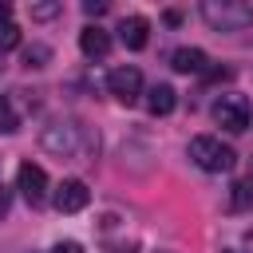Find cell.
Instances as JSON below:
<instances>
[{"mask_svg":"<svg viewBox=\"0 0 253 253\" xmlns=\"http://www.w3.org/2000/svg\"><path fill=\"white\" fill-rule=\"evenodd\" d=\"M202 20L213 32H245V28H253V4H245V0H202Z\"/></svg>","mask_w":253,"mask_h":253,"instance_id":"cell-1","label":"cell"},{"mask_svg":"<svg viewBox=\"0 0 253 253\" xmlns=\"http://www.w3.org/2000/svg\"><path fill=\"white\" fill-rule=\"evenodd\" d=\"M190 158H194V166H202L206 174H229V170L237 166L233 146H225V142L213 138V134H198V138H190Z\"/></svg>","mask_w":253,"mask_h":253,"instance_id":"cell-2","label":"cell"},{"mask_svg":"<svg viewBox=\"0 0 253 253\" xmlns=\"http://www.w3.org/2000/svg\"><path fill=\"white\" fill-rule=\"evenodd\" d=\"M79 142H83V126L79 123H51L40 134V146L47 154H55V158H75L79 154Z\"/></svg>","mask_w":253,"mask_h":253,"instance_id":"cell-3","label":"cell"},{"mask_svg":"<svg viewBox=\"0 0 253 253\" xmlns=\"http://www.w3.org/2000/svg\"><path fill=\"white\" fill-rule=\"evenodd\" d=\"M213 123H217L221 130H229V134L249 130V103H245L241 95H221V99L213 103Z\"/></svg>","mask_w":253,"mask_h":253,"instance_id":"cell-4","label":"cell"},{"mask_svg":"<svg viewBox=\"0 0 253 253\" xmlns=\"http://www.w3.org/2000/svg\"><path fill=\"white\" fill-rule=\"evenodd\" d=\"M107 91L119 99V103H138L142 99V71L134 67V63H123V67H115L111 75H107Z\"/></svg>","mask_w":253,"mask_h":253,"instance_id":"cell-5","label":"cell"},{"mask_svg":"<svg viewBox=\"0 0 253 253\" xmlns=\"http://www.w3.org/2000/svg\"><path fill=\"white\" fill-rule=\"evenodd\" d=\"M16 190L24 194L28 206H43L47 202V170L40 162H20L16 170Z\"/></svg>","mask_w":253,"mask_h":253,"instance_id":"cell-6","label":"cell"},{"mask_svg":"<svg viewBox=\"0 0 253 253\" xmlns=\"http://www.w3.org/2000/svg\"><path fill=\"white\" fill-rule=\"evenodd\" d=\"M87 202H91V190H87L83 178H63V182L55 186V194H51V206H55L59 213H79Z\"/></svg>","mask_w":253,"mask_h":253,"instance_id":"cell-7","label":"cell"},{"mask_svg":"<svg viewBox=\"0 0 253 253\" xmlns=\"http://www.w3.org/2000/svg\"><path fill=\"white\" fill-rule=\"evenodd\" d=\"M79 51H83L87 59H107V55H111V32L99 28V24H87V28L79 32Z\"/></svg>","mask_w":253,"mask_h":253,"instance_id":"cell-8","label":"cell"},{"mask_svg":"<svg viewBox=\"0 0 253 253\" xmlns=\"http://www.w3.org/2000/svg\"><path fill=\"white\" fill-rule=\"evenodd\" d=\"M119 36H123V43H126L130 51H142L146 40H150V20H146V16H123Z\"/></svg>","mask_w":253,"mask_h":253,"instance_id":"cell-9","label":"cell"},{"mask_svg":"<svg viewBox=\"0 0 253 253\" xmlns=\"http://www.w3.org/2000/svg\"><path fill=\"white\" fill-rule=\"evenodd\" d=\"M170 67H174V71H182V75H206L210 55H206L202 47H178V51L170 55Z\"/></svg>","mask_w":253,"mask_h":253,"instance_id":"cell-10","label":"cell"},{"mask_svg":"<svg viewBox=\"0 0 253 253\" xmlns=\"http://www.w3.org/2000/svg\"><path fill=\"white\" fill-rule=\"evenodd\" d=\"M178 107V91L170 87V83H154L150 91H146V111L154 115V119H162V115H170Z\"/></svg>","mask_w":253,"mask_h":253,"instance_id":"cell-11","label":"cell"},{"mask_svg":"<svg viewBox=\"0 0 253 253\" xmlns=\"http://www.w3.org/2000/svg\"><path fill=\"white\" fill-rule=\"evenodd\" d=\"M229 210H253V182H233L229 186Z\"/></svg>","mask_w":253,"mask_h":253,"instance_id":"cell-12","label":"cell"},{"mask_svg":"<svg viewBox=\"0 0 253 253\" xmlns=\"http://www.w3.org/2000/svg\"><path fill=\"white\" fill-rule=\"evenodd\" d=\"M0 130L4 134H16L20 130V115L12 111V99L8 95H0Z\"/></svg>","mask_w":253,"mask_h":253,"instance_id":"cell-13","label":"cell"},{"mask_svg":"<svg viewBox=\"0 0 253 253\" xmlns=\"http://www.w3.org/2000/svg\"><path fill=\"white\" fill-rule=\"evenodd\" d=\"M51 59V47L47 43H32V47H24V67H43Z\"/></svg>","mask_w":253,"mask_h":253,"instance_id":"cell-14","label":"cell"},{"mask_svg":"<svg viewBox=\"0 0 253 253\" xmlns=\"http://www.w3.org/2000/svg\"><path fill=\"white\" fill-rule=\"evenodd\" d=\"M28 12H32V20H40V24H43V20H55V16L63 12V4H59V0H43V4H32Z\"/></svg>","mask_w":253,"mask_h":253,"instance_id":"cell-15","label":"cell"},{"mask_svg":"<svg viewBox=\"0 0 253 253\" xmlns=\"http://www.w3.org/2000/svg\"><path fill=\"white\" fill-rule=\"evenodd\" d=\"M12 47H20V28L8 20V24H0V55L12 51Z\"/></svg>","mask_w":253,"mask_h":253,"instance_id":"cell-16","label":"cell"},{"mask_svg":"<svg viewBox=\"0 0 253 253\" xmlns=\"http://www.w3.org/2000/svg\"><path fill=\"white\" fill-rule=\"evenodd\" d=\"M83 12H87V16H103L107 4H103V0H83Z\"/></svg>","mask_w":253,"mask_h":253,"instance_id":"cell-17","label":"cell"},{"mask_svg":"<svg viewBox=\"0 0 253 253\" xmlns=\"http://www.w3.org/2000/svg\"><path fill=\"white\" fill-rule=\"evenodd\" d=\"M51 253H83V245L79 241H59V245H51Z\"/></svg>","mask_w":253,"mask_h":253,"instance_id":"cell-18","label":"cell"},{"mask_svg":"<svg viewBox=\"0 0 253 253\" xmlns=\"http://www.w3.org/2000/svg\"><path fill=\"white\" fill-rule=\"evenodd\" d=\"M8 206H12V190H8L4 182H0V217L8 213Z\"/></svg>","mask_w":253,"mask_h":253,"instance_id":"cell-19","label":"cell"},{"mask_svg":"<svg viewBox=\"0 0 253 253\" xmlns=\"http://www.w3.org/2000/svg\"><path fill=\"white\" fill-rule=\"evenodd\" d=\"M8 20H12V4H8V0H0V24H8Z\"/></svg>","mask_w":253,"mask_h":253,"instance_id":"cell-20","label":"cell"},{"mask_svg":"<svg viewBox=\"0 0 253 253\" xmlns=\"http://www.w3.org/2000/svg\"><path fill=\"white\" fill-rule=\"evenodd\" d=\"M245 249H249V253H253V229H249V233H245Z\"/></svg>","mask_w":253,"mask_h":253,"instance_id":"cell-21","label":"cell"},{"mask_svg":"<svg viewBox=\"0 0 253 253\" xmlns=\"http://www.w3.org/2000/svg\"><path fill=\"white\" fill-rule=\"evenodd\" d=\"M221 253H241V249H221Z\"/></svg>","mask_w":253,"mask_h":253,"instance_id":"cell-22","label":"cell"},{"mask_svg":"<svg viewBox=\"0 0 253 253\" xmlns=\"http://www.w3.org/2000/svg\"><path fill=\"white\" fill-rule=\"evenodd\" d=\"M162 253H170V249H162Z\"/></svg>","mask_w":253,"mask_h":253,"instance_id":"cell-23","label":"cell"},{"mask_svg":"<svg viewBox=\"0 0 253 253\" xmlns=\"http://www.w3.org/2000/svg\"><path fill=\"white\" fill-rule=\"evenodd\" d=\"M0 67H4V63H0Z\"/></svg>","mask_w":253,"mask_h":253,"instance_id":"cell-24","label":"cell"}]
</instances>
